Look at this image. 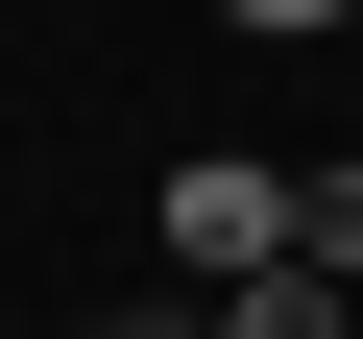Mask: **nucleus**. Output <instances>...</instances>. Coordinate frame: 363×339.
Segmentation results:
<instances>
[{
  "label": "nucleus",
  "instance_id": "obj_3",
  "mask_svg": "<svg viewBox=\"0 0 363 339\" xmlns=\"http://www.w3.org/2000/svg\"><path fill=\"white\" fill-rule=\"evenodd\" d=\"M291 267H339V291H363V170H315V243H291Z\"/></svg>",
  "mask_w": 363,
  "mask_h": 339
},
{
  "label": "nucleus",
  "instance_id": "obj_5",
  "mask_svg": "<svg viewBox=\"0 0 363 339\" xmlns=\"http://www.w3.org/2000/svg\"><path fill=\"white\" fill-rule=\"evenodd\" d=\"M97 339H218V315H97Z\"/></svg>",
  "mask_w": 363,
  "mask_h": 339
},
{
  "label": "nucleus",
  "instance_id": "obj_2",
  "mask_svg": "<svg viewBox=\"0 0 363 339\" xmlns=\"http://www.w3.org/2000/svg\"><path fill=\"white\" fill-rule=\"evenodd\" d=\"M218 339H363V291H339V267H242V291H218Z\"/></svg>",
  "mask_w": 363,
  "mask_h": 339
},
{
  "label": "nucleus",
  "instance_id": "obj_1",
  "mask_svg": "<svg viewBox=\"0 0 363 339\" xmlns=\"http://www.w3.org/2000/svg\"><path fill=\"white\" fill-rule=\"evenodd\" d=\"M291 243H315V170H291V145L169 170V267H194V291H242V267H291Z\"/></svg>",
  "mask_w": 363,
  "mask_h": 339
},
{
  "label": "nucleus",
  "instance_id": "obj_4",
  "mask_svg": "<svg viewBox=\"0 0 363 339\" xmlns=\"http://www.w3.org/2000/svg\"><path fill=\"white\" fill-rule=\"evenodd\" d=\"M218 25H363V0H218Z\"/></svg>",
  "mask_w": 363,
  "mask_h": 339
}]
</instances>
